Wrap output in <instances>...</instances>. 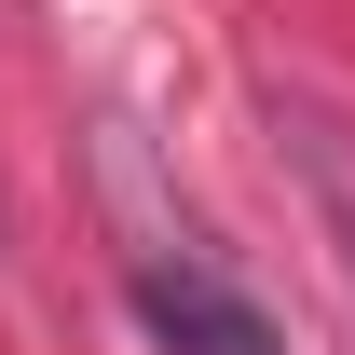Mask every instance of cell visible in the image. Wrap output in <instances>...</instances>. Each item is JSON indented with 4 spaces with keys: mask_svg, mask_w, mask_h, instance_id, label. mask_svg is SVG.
<instances>
[{
    "mask_svg": "<svg viewBox=\"0 0 355 355\" xmlns=\"http://www.w3.org/2000/svg\"><path fill=\"white\" fill-rule=\"evenodd\" d=\"M137 314H150L164 355H287L273 314L246 301V287H219L205 260H150V273H137Z\"/></svg>",
    "mask_w": 355,
    "mask_h": 355,
    "instance_id": "obj_1",
    "label": "cell"
},
{
    "mask_svg": "<svg viewBox=\"0 0 355 355\" xmlns=\"http://www.w3.org/2000/svg\"><path fill=\"white\" fill-rule=\"evenodd\" d=\"M301 150H314V191H328V219H342V260H355V150H342V137H301Z\"/></svg>",
    "mask_w": 355,
    "mask_h": 355,
    "instance_id": "obj_2",
    "label": "cell"
}]
</instances>
